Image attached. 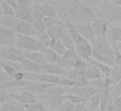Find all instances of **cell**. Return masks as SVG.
Returning <instances> with one entry per match:
<instances>
[{
	"label": "cell",
	"mask_w": 121,
	"mask_h": 111,
	"mask_svg": "<svg viewBox=\"0 0 121 111\" xmlns=\"http://www.w3.org/2000/svg\"><path fill=\"white\" fill-rule=\"evenodd\" d=\"M42 71L43 73L62 76L65 72V69L59 66L57 63H45L42 65Z\"/></svg>",
	"instance_id": "obj_21"
},
{
	"label": "cell",
	"mask_w": 121,
	"mask_h": 111,
	"mask_svg": "<svg viewBox=\"0 0 121 111\" xmlns=\"http://www.w3.org/2000/svg\"><path fill=\"white\" fill-rule=\"evenodd\" d=\"M110 88L103 87L101 90V96H100V111H105L110 103Z\"/></svg>",
	"instance_id": "obj_24"
},
{
	"label": "cell",
	"mask_w": 121,
	"mask_h": 111,
	"mask_svg": "<svg viewBox=\"0 0 121 111\" xmlns=\"http://www.w3.org/2000/svg\"><path fill=\"white\" fill-rule=\"evenodd\" d=\"M76 57H77V54L75 49L66 50V51L63 54V56L60 57V58L58 61L57 64L59 65V66H60L61 67H63L65 70L71 69L74 67Z\"/></svg>",
	"instance_id": "obj_9"
},
{
	"label": "cell",
	"mask_w": 121,
	"mask_h": 111,
	"mask_svg": "<svg viewBox=\"0 0 121 111\" xmlns=\"http://www.w3.org/2000/svg\"><path fill=\"white\" fill-rule=\"evenodd\" d=\"M47 63H57L60 58V56L57 54L50 47H47L43 50Z\"/></svg>",
	"instance_id": "obj_29"
},
{
	"label": "cell",
	"mask_w": 121,
	"mask_h": 111,
	"mask_svg": "<svg viewBox=\"0 0 121 111\" xmlns=\"http://www.w3.org/2000/svg\"><path fill=\"white\" fill-rule=\"evenodd\" d=\"M20 63L21 65L22 70L31 73H43L42 65L37 64V63L34 62V61L29 60V59L26 58V57L22 58V60L20 61Z\"/></svg>",
	"instance_id": "obj_16"
},
{
	"label": "cell",
	"mask_w": 121,
	"mask_h": 111,
	"mask_svg": "<svg viewBox=\"0 0 121 111\" xmlns=\"http://www.w3.org/2000/svg\"><path fill=\"white\" fill-rule=\"evenodd\" d=\"M52 83H43V82H37L36 83H31L29 85V91H30L31 93H33L36 95H40L42 93H45L47 89L50 88Z\"/></svg>",
	"instance_id": "obj_22"
},
{
	"label": "cell",
	"mask_w": 121,
	"mask_h": 111,
	"mask_svg": "<svg viewBox=\"0 0 121 111\" xmlns=\"http://www.w3.org/2000/svg\"><path fill=\"white\" fill-rule=\"evenodd\" d=\"M86 85H89V81L85 76H81L75 80V87H84Z\"/></svg>",
	"instance_id": "obj_46"
},
{
	"label": "cell",
	"mask_w": 121,
	"mask_h": 111,
	"mask_svg": "<svg viewBox=\"0 0 121 111\" xmlns=\"http://www.w3.org/2000/svg\"><path fill=\"white\" fill-rule=\"evenodd\" d=\"M55 111H59V110H55Z\"/></svg>",
	"instance_id": "obj_59"
},
{
	"label": "cell",
	"mask_w": 121,
	"mask_h": 111,
	"mask_svg": "<svg viewBox=\"0 0 121 111\" xmlns=\"http://www.w3.org/2000/svg\"><path fill=\"white\" fill-rule=\"evenodd\" d=\"M17 32L13 28L0 27V45L3 46H14Z\"/></svg>",
	"instance_id": "obj_8"
},
{
	"label": "cell",
	"mask_w": 121,
	"mask_h": 111,
	"mask_svg": "<svg viewBox=\"0 0 121 111\" xmlns=\"http://www.w3.org/2000/svg\"><path fill=\"white\" fill-rule=\"evenodd\" d=\"M91 24L94 30V34L97 40H107L106 38L109 26V23L107 20L96 17L91 22Z\"/></svg>",
	"instance_id": "obj_6"
},
{
	"label": "cell",
	"mask_w": 121,
	"mask_h": 111,
	"mask_svg": "<svg viewBox=\"0 0 121 111\" xmlns=\"http://www.w3.org/2000/svg\"><path fill=\"white\" fill-rule=\"evenodd\" d=\"M30 24H32L33 27H34L35 30H36V32L38 33V34L47 31V27L45 26L44 22H43V19H34L32 20V22L30 23Z\"/></svg>",
	"instance_id": "obj_38"
},
{
	"label": "cell",
	"mask_w": 121,
	"mask_h": 111,
	"mask_svg": "<svg viewBox=\"0 0 121 111\" xmlns=\"http://www.w3.org/2000/svg\"><path fill=\"white\" fill-rule=\"evenodd\" d=\"M86 61L89 64H91V65H93V66H95V67L101 72L102 74L108 75L111 72V69H112L111 67H109L108 65L104 64V63L101 62V61H98L95 60L92 57H88L87 59H86Z\"/></svg>",
	"instance_id": "obj_25"
},
{
	"label": "cell",
	"mask_w": 121,
	"mask_h": 111,
	"mask_svg": "<svg viewBox=\"0 0 121 111\" xmlns=\"http://www.w3.org/2000/svg\"><path fill=\"white\" fill-rule=\"evenodd\" d=\"M57 2H61V3H66V0H55Z\"/></svg>",
	"instance_id": "obj_56"
},
{
	"label": "cell",
	"mask_w": 121,
	"mask_h": 111,
	"mask_svg": "<svg viewBox=\"0 0 121 111\" xmlns=\"http://www.w3.org/2000/svg\"><path fill=\"white\" fill-rule=\"evenodd\" d=\"M0 66L2 67L3 70H4L11 78H13V76H14V74L15 73L16 70L8 62V61L0 59Z\"/></svg>",
	"instance_id": "obj_35"
},
{
	"label": "cell",
	"mask_w": 121,
	"mask_h": 111,
	"mask_svg": "<svg viewBox=\"0 0 121 111\" xmlns=\"http://www.w3.org/2000/svg\"><path fill=\"white\" fill-rule=\"evenodd\" d=\"M75 106V104H74L73 103H71L70 101L65 99V100L61 103L60 106L58 108L57 110H59V111H74Z\"/></svg>",
	"instance_id": "obj_42"
},
{
	"label": "cell",
	"mask_w": 121,
	"mask_h": 111,
	"mask_svg": "<svg viewBox=\"0 0 121 111\" xmlns=\"http://www.w3.org/2000/svg\"><path fill=\"white\" fill-rule=\"evenodd\" d=\"M30 6L26 3V0L17 1V6L14 8V17L19 20H27L30 22Z\"/></svg>",
	"instance_id": "obj_12"
},
{
	"label": "cell",
	"mask_w": 121,
	"mask_h": 111,
	"mask_svg": "<svg viewBox=\"0 0 121 111\" xmlns=\"http://www.w3.org/2000/svg\"><path fill=\"white\" fill-rule=\"evenodd\" d=\"M69 92V88H65L59 84H53L50 88L47 89L45 92L47 95H58V96H64Z\"/></svg>",
	"instance_id": "obj_26"
},
{
	"label": "cell",
	"mask_w": 121,
	"mask_h": 111,
	"mask_svg": "<svg viewBox=\"0 0 121 111\" xmlns=\"http://www.w3.org/2000/svg\"><path fill=\"white\" fill-rule=\"evenodd\" d=\"M69 12L74 18L81 21V23H91L96 18L95 12L92 8L79 0H70Z\"/></svg>",
	"instance_id": "obj_3"
},
{
	"label": "cell",
	"mask_w": 121,
	"mask_h": 111,
	"mask_svg": "<svg viewBox=\"0 0 121 111\" xmlns=\"http://www.w3.org/2000/svg\"><path fill=\"white\" fill-rule=\"evenodd\" d=\"M61 41H62V43L64 44V46H65L67 50H69V49H75V43L72 40V39L70 38V36L68 34V33L61 39Z\"/></svg>",
	"instance_id": "obj_44"
},
{
	"label": "cell",
	"mask_w": 121,
	"mask_h": 111,
	"mask_svg": "<svg viewBox=\"0 0 121 111\" xmlns=\"http://www.w3.org/2000/svg\"><path fill=\"white\" fill-rule=\"evenodd\" d=\"M108 37L111 43L120 42L121 43V27H113L108 31Z\"/></svg>",
	"instance_id": "obj_31"
},
{
	"label": "cell",
	"mask_w": 121,
	"mask_h": 111,
	"mask_svg": "<svg viewBox=\"0 0 121 111\" xmlns=\"http://www.w3.org/2000/svg\"><path fill=\"white\" fill-rule=\"evenodd\" d=\"M23 108H24L25 111H49L46 109L43 103L38 102L37 100L36 102H32V103H25Z\"/></svg>",
	"instance_id": "obj_32"
},
{
	"label": "cell",
	"mask_w": 121,
	"mask_h": 111,
	"mask_svg": "<svg viewBox=\"0 0 121 111\" xmlns=\"http://www.w3.org/2000/svg\"><path fill=\"white\" fill-rule=\"evenodd\" d=\"M9 79H11V77H10L4 70L0 71V83H4V82H6V81H9Z\"/></svg>",
	"instance_id": "obj_51"
},
{
	"label": "cell",
	"mask_w": 121,
	"mask_h": 111,
	"mask_svg": "<svg viewBox=\"0 0 121 111\" xmlns=\"http://www.w3.org/2000/svg\"><path fill=\"white\" fill-rule=\"evenodd\" d=\"M0 15H2V8H1V1H0Z\"/></svg>",
	"instance_id": "obj_57"
},
{
	"label": "cell",
	"mask_w": 121,
	"mask_h": 111,
	"mask_svg": "<svg viewBox=\"0 0 121 111\" xmlns=\"http://www.w3.org/2000/svg\"><path fill=\"white\" fill-rule=\"evenodd\" d=\"M52 50H54L55 52L59 56H63V54L66 51L67 49L65 48V46H64V44L62 43V41L59 40H52L51 39L50 44H49V46Z\"/></svg>",
	"instance_id": "obj_30"
},
{
	"label": "cell",
	"mask_w": 121,
	"mask_h": 111,
	"mask_svg": "<svg viewBox=\"0 0 121 111\" xmlns=\"http://www.w3.org/2000/svg\"><path fill=\"white\" fill-rule=\"evenodd\" d=\"M36 38L40 40V42L43 45V46H44L45 48L49 46V44H50V41H51V38L49 37L48 34L47 33V31L46 32L39 34L38 36L36 37Z\"/></svg>",
	"instance_id": "obj_43"
},
{
	"label": "cell",
	"mask_w": 121,
	"mask_h": 111,
	"mask_svg": "<svg viewBox=\"0 0 121 111\" xmlns=\"http://www.w3.org/2000/svg\"><path fill=\"white\" fill-rule=\"evenodd\" d=\"M31 84L30 82L28 80H21V81H17L14 79L11 78L9 81H6L4 83H0V89L3 88H24V87H28L29 85Z\"/></svg>",
	"instance_id": "obj_20"
},
{
	"label": "cell",
	"mask_w": 121,
	"mask_h": 111,
	"mask_svg": "<svg viewBox=\"0 0 121 111\" xmlns=\"http://www.w3.org/2000/svg\"><path fill=\"white\" fill-rule=\"evenodd\" d=\"M43 20L47 29L61 23V20L58 17H45V18L43 19Z\"/></svg>",
	"instance_id": "obj_40"
},
{
	"label": "cell",
	"mask_w": 121,
	"mask_h": 111,
	"mask_svg": "<svg viewBox=\"0 0 121 111\" xmlns=\"http://www.w3.org/2000/svg\"><path fill=\"white\" fill-rule=\"evenodd\" d=\"M74 111H89V109L85 105V103L75 104Z\"/></svg>",
	"instance_id": "obj_52"
},
{
	"label": "cell",
	"mask_w": 121,
	"mask_h": 111,
	"mask_svg": "<svg viewBox=\"0 0 121 111\" xmlns=\"http://www.w3.org/2000/svg\"><path fill=\"white\" fill-rule=\"evenodd\" d=\"M85 77L87 78V80H92L95 78H99L102 77L101 72L91 64H89L86 66L85 70Z\"/></svg>",
	"instance_id": "obj_27"
},
{
	"label": "cell",
	"mask_w": 121,
	"mask_h": 111,
	"mask_svg": "<svg viewBox=\"0 0 121 111\" xmlns=\"http://www.w3.org/2000/svg\"><path fill=\"white\" fill-rule=\"evenodd\" d=\"M89 84L92 86V87L96 88L102 90L103 88V87H104V80L102 79L101 77L92 79V80H89Z\"/></svg>",
	"instance_id": "obj_45"
},
{
	"label": "cell",
	"mask_w": 121,
	"mask_h": 111,
	"mask_svg": "<svg viewBox=\"0 0 121 111\" xmlns=\"http://www.w3.org/2000/svg\"><path fill=\"white\" fill-rule=\"evenodd\" d=\"M58 84L60 85V86H63V87H65V88L75 87V80H72V79L67 78V77H62V76H61Z\"/></svg>",
	"instance_id": "obj_41"
},
{
	"label": "cell",
	"mask_w": 121,
	"mask_h": 111,
	"mask_svg": "<svg viewBox=\"0 0 121 111\" xmlns=\"http://www.w3.org/2000/svg\"><path fill=\"white\" fill-rule=\"evenodd\" d=\"M113 94H114V99L119 97V95H121V80L119 82H118L113 86Z\"/></svg>",
	"instance_id": "obj_49"
},
{
	"label": "cell",
	"mask_w": 121,
	"mask_h": 111,
	"mask_svg": "<svg viewBox=\"0 0 121 111\" xmlns=\"http://www.w3.org/2000/svg\"><path fill=\"white\" fill-rule=\"evenodd\" d=\"M17 20L18 19H17L14 16L0 15V27L14 29Z\"/></svg>",
	"instance_id": "obj_28"
},
{
	"label": "cell",
	"mask_w": 121,
	"mask_h": 111,
	"mask_svg": "<svg viewBox=\"0 0 121 111\" xmlns=\"http://www.w3.org/2000/svg\"><path fill=\"white\" fill-rule=\"evenodd\" d=\"M0 58L6 61H12L20 62L24 58L23 51L14 46H1L0 47Z\"/></svg>",
	"instance_id": "obj_5"
},
{
	"label": "cell",
	"mask_w": 121,
	"mask_h": 111,
	"mask_svg": "<svg viewBox=\"0 0 121 111\" xmlns=\"http://www.w3.org/2000/svg\"><path fill=\"white\" fill-rule=\"evenodd\" d=\"M74 24H75V27L79 34H81L83 38H85L86 40H88L91 44L95 40V34H94V30H93L91 23L81 22Z\"/></svg>",
	"instance_id": "obj_11"
},
{
	"label": "cell",
	"mask_w": 121,
	"mask_h": 111,
	"mask_svg": "<svg viewBox=\"0 0 121 111\" xmlns=\"http://www.w3.org/2000/svg\"><path fill=\"white\" fill-rule=\"evenodd\" d=\"M101 91L100 89L92 87L91 85H86L84 87H72L69 88V93H73L75 94H77L81 97L84 98V99H87L89 98H91L93 94L97 93V92Z\"/></svg>",
	"instance_id": "obj_13"
},
{
	"label": "cell",
	"mask_w": 121,
	"mask_h": 111,
	"mask_svg": "<svg viewBox=\"0 0 121 111\" xmlns=\"http://www.w3.org/2000/svg\"><path fill=\"white\" fill-rule=\"evenodd\" d=\"M8 97L9 95L7 94V93H5L4 92V91H2L1 89H0V104L1 103H6L7 99H8Z\"/></svg>",
	"instance_id": "obj_53"
},
{
	"label": "cell",
	"mask_w": 121,
	"mask_h": 111,
	"mask_svg": "<svg viewBox=\"0 0 121 111\" xmlns=\"http://www.w3.org/2000/svg\"><path fill=\"white\" fill-rule=\"evenodd\" d=\"M14 46L20 50H35V51H43L45 49L43 45L36 37L24 35V34H17Z\"/></svg>",
	"instance_id": "obj_4"
},
{
	"label": "cell",
	"mask_w": 121,
	"mask_h": 111,
	"mask_svg": "<svg viewBox=\"0 0 121 111\" xmlns=\"http://www.w3.org/2000/svg\"><path fill=\"white\" fill-rule=\"evenodd\" d=\"M75 50L79 57L85 60L92 56V46L81 35L75 42Z\"/></svg>",
	"instance_id": "obj_7"
},
{
	"label": "cell",
	"mask_w": 121,
	"mask_h": 111,
	"mask_svg": "<svg viewBox=\"0 0 121 111\" xmlns=\"http://www.w3.org/2000/svg\"><path fill=\"white\" fill-rule=\"evenodd\" d=\"M31 77L35 78L38 82L43 83H52V84H58L61 76L53 74H48V73H32Z\"/></svg>",
	"instance_id": "obj_18"
},
{
	"label": "cell",
	"mask_w": 121,
	"mask_h": 111,
	"mask_svg": "<svg viewBox=\"0 0 121 111\" xmlns=\"http://www.w3.org/2000/svg\"><path fill=\"white\" fill-rule=\"evenodd\" d=\"M65 99L70 101L71 103H73L74 104H78V103H85L86 99H84V98L81 97L77 94H75L73 93H67L66 94L64 95Z\"/></svg>",
	"instance_id": "obj_34"
},
{
	"label": "cell",
	"mask_w": 121,
	"mask_h": 111,
	"mask_svg": "<svg viewBox=\"0 0 121 111\" xmlns=\"http://www.w3.org/2000/svg\"><path fill=\"white\" fill-rule=\"evenodd\" d=\"M47 33L52 40H61V39L67 34V30L65 24L61 22L56 25H53V26L47 29Z\"/></svg>",
	"instance_id": "obj_15"
},
{
	"label": "cell",
	"mask_w": 121,
	"mask_h": 111,
	"mask_svg": "<svg viewBox=\"0 0 121 111\" xmlns=\"http://www.w3.org/2000/svg\"><path fill=\"white\" fill-rule=\"evenodd\" d=\"M25 77H26V73L24 72H22V71H16L15 73L14 74V76H13V79L17 81L24 80Z\"/></svg>",
	"instance_id": "obj_50"
},
{
	"label": "cell",
	"mask_w": 121,
	"mask_h": 111,
	"mask_svg": "<svg viewBox=\"0 0 121 111\" xmlns=\"http://www.w3.org/2000/svg\"><path fill=\"white\" fill-rule=\"evenodd\" d=\"M62 77L72 79V80H76V79H78L79 77H81V75L79 74V73L75 68H71V69H68V70H65Z\"/></svg>",
	"instance_id": "obj_39"
},
{
	"label": "cell",
	"mask_w": 121,
	"mask_h": 111,
	"mask_svg": "<svg viewBox=\"0 0 121 111\" xmlns=\"http://www.w3.org/2000/svg\"><path fill=\"white\" fill-rule=\"evenodd\" d=\"M113 49L114 50L115 54V63H116V66H118V67H119L121 68V53L119 52V50L115 46Z\"/></svg>",
	"instance_id": "obj_48"
},
{
	"label": "cell",
	"mask_w": 121,
	"mask_h": 111,
	"mask_svg": "<svg viewBox=\"0 0 121 111\" xmlns=\"http://www.w3.org/2000/svg\"><path fill=\"white\" fill-rule=\"evenodd\" d=\"M14 30L18 34H24V35H29V36L37 37L38 33L33 27V25L27 20H17Z\"/></svg>",
	"instance_id": "obj_10"
},
{
	"label": "cell",
	"mask_w": 121,
	"mask_h": 111,
	"mask_svg": "<svg viewBox=\"0 0 121 111\" xmlns=\"http://www.w3.org/2000/svg\"><path fill=\"white\" fill-rule=\"evenodd\" d=\"M43 98H44L47 101L48 105L49 107V111H55L58 109V108L61 105V103L65 100L64 96H58V95H43Z\"/></svg>",
	"instance_id": "obj_17"
},
{
	"label": "cell",
	"mask_w": 121,
	"mask_h": 111,
	"mask_svg": "<svg viewBox=\"0 0 121 111\" xmlns=\"http://www.w3.org/2000/svg\"><path fill=\"white\" fill-rule=\"evenodd\" d=\"M9 97L12 98L14 101L19 102L20 103H32V102H36V95L31 93L30 91H24L22 93H8Z\"/></svg>",
	"instance_id": "obj_14"
},
{
	"label": "cell",
	"mask_w": 121,
	"mask_h": 111,
	"mask_svg": "<svg viewBox=\"0 0 121 111\" xmlns=\"http://www.w3.org/2000/svg\"><path fill=\"white\" fill-rule=\"evenodd\" d=\"M1 1V8H2V15H8V16H14V9L7 4L4 0Z\"/></svg>",
	"instance_id": "obj_37"
},
{
	"label": "cell",
	"mask_w": 121,
	"mask_h": 111,
	"mask_svg": "<svg viewBox=\"0 0 121 111\" xmlns=\"http://www.w3.org/2000/svg\"><path fill=\"white\" fill-rule=\"evenodd\" d=\"M103 1H109V0H100V3H101V2H103Z\"/></svg>",
	"instance_id": "obj_58"
},
{
	"label": "cell",
	"mask_w": 121,
	"mask_h": 111,
	"mask_svg": "<svg viewBox=\"0 0 121 111\" xmlns=\"http://www.w3.org/2000/svg\"><path fill=\"white\" fill-rule=\"evenodd\" d=\"M95 12L97 18L107 20L108 22H120L121 21V6L113 4L110 1H103L97 5Z\"/></svg>",
	"instance_id": "obj_2"
},
{
	"label": "cell",
	"mask_w": 121,
	"mask_h": 111,
	"mask_svg": "<svg viewBox=\"0 0 121 111\" xmlns=\"http://www.w3.org/2000/svg\"><path fill=\"white\" fill-rule=\"evenodd\" d=\"M82 4H86L89 7H97L100 4V0H79Z\"/></svg>",
	"instance_id": "obj_47"
},
{
	"label": "cell",
	"mask_w": 121,
	"mask_h": 111,
	"mask_svg": "<svg viewBox=\"0 0 121 111\" xmlns=\"http://www.w3.org/2000/svg\"><path fill=\"white\" fill-rule=\"evenodd\" d=\"M109 77L111 80L112 85H115L121 80V68L118 66L112 67L111 72L109 73Z\"/></svg>",
	"instance_id": "obj_33"
},
{
	"label": "cell",
	"mask_w": 121,
	"mask_h": 111,
	"mask_svg": "<svg viewBox=\"0 0 121 111\" xmlns=\"http://www.w3.org/2000/svg\"><path fill=\"white\" fill-rule=\"evenodd\" d=\"M4 1H5L7 4H9L14 9L15 8V7L17 6V0H4Z\"/></svg>",
	"instance_id": "obj_54"
},
{
	"label": "cell",
	"mask_w": 121,
	"mask_h": 111,
	"mask_svg": "<svg viewBox=\"0 0 121 111\" xmlns=\"http://www.w3.org/2000/svg\"><path fill=\"white\" fill-rule=\"evenodd\" d=\"M109 1H110V2H112L113 4H117V5L121 6V0H109Z\"/></svg>",
	"instance_id": "obj_55"
},
{
	"label": "cell",
	"mask_w": 121,
	"mask_h": 111,
	"mask_svg": "<svg viewBox=\"0 0 121 111\" xmlns=\"http://www.w3.org/2000/svg\"><path fill=\"white\" fill-rule=\"evenodd\" d=\"M23 55H24V57L32 61H34V62L37 63L39 65H43L45 63H47L43 51L26 50V51H23Z\"/></svg>",
	"instance_id": "obj_19"
},
{
	"label": "cell",
	"mask_w": 121,
	"mask_h": 111,
	"mask_svg": "<svg viewBox=\"0 0 121 111\" xmlns=\"http://www.w3.org/2000/svg\"><path fill=\"white\" fill-rule=\"evenodd\" d=\"M38 9L43 19L45 18V17H58L55 8L53 6H52V5H50V4H38Z\"/></svg>",
	"instance_id": "obj_23"
},
{
	"label": "cell",
	"mask_w": 121,
	"mask_h": 111,
	"mask_svg": "<svg viewBox=\"0 0 121 111\" xmlns=\"http://www.w3.org/2000/svg\"><path fill=\"white\" fill-rule=\"evenodd\" d=\"M92 46V56L95 60L101 61L109 67H113L115 63V54L113 47L108 44L107 40H97L91 43Z\"/></svg>",
	"instance_id": "obj_1"
},
{
	"label": "cell",
	"mask_w": 121,
	"mask_h": 111,
	"mask_svg": "<svg viewBox=\"0 0 121 111\" xmlns=\"http://www.w3.org/2000/svg\"><path fill=\"white\" fill-rule=\"evenodd\" d=\"M100 96H101V91L97 92V93L93 94L91 98H90V101H89V108L91 110L96 109L100 104Z\"/></svg>",
	"instance_id": "obj_36"
}]
</instances>
